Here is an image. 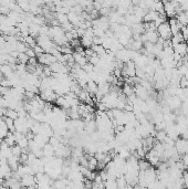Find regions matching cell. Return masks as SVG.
Here are the masks:
<instances>
[{
	"label": "cell",
	"mask_w": 188,
	"mask_h": 189,
	"mask_svg": "<svg viewBox=\"0 0 188 189\" xmlns=\"http://www.w3.org/2000/svg\"><path fill=\"white\" fill-rule=\"evenodd\" d=\"M157 33H158L159 38L163 39L164 41L172 39L173 34H172V31H170V27H169V23H168V21L162 23L157 28Z\"/></svg>",
	"instance_id": "cell-1"
},
{
	"label": "cell",
	"mask_w": 188,
	"mask_h": 189,
	"mask_svg": "<svg viewBox=\"0 0 188 189\" xmlns=\"http://www.w3.org/2000/svg\"><path fill=\"white\" fill-rule=\"evenodd\" d=\"M20 183H21V186L23 188H31V187L37 186V179H36V177L32 174H29V175L21 177Z\"/></svg>",
	"instance_id": "cell-2"
},
{
	"label": "cell",
	"mask_w": 188,
	"mask_h": 189,
	"mask_svg": "<svg viewBox=\"0 0 188 189\" xmlns=\"http://www.w3.org/2000/svg\"><path fill=\"white\" fill-rule=\"evenodd\" d=\"M173 49H174V52L182 55L183 58L188 54V47L186 44V42H183V43H179V44L173 47Z\"/></svg>",
	"instance_id": "cell-3"
},
{
	"label": "cell",
	"mask_w": 188,
	"mask_h": 189,
	"mask_svg": "<svg viewBox=\"0 0 188 189\" xmlns=\"http://www.w3.org/2000/svg\"><path fill=\"white\" fill-rule=\"evenodd\" d=\"M85 90L89 92V94L91 95V96H94V95L98 93V85L96 84V82L94 81H89L88 83H86V86H85Z\"/></svg>",
	"instance_id": "cell-4"
},
{
	"label": "cell",
	"mask_w": 188,
	"mask_h": 189,
	"mask_svg": "<svg viewBox=\"0 0 188 189\" xmlns=\"http://www.w3.org/2000/svg\"><path fill=\"white\" fill-rule=\"evenodd\" d=\"M122 94L124 95L125 97H127V99H128V97L132 96V95L134 94V87L125 83L124 85H123V87H122Z\"/></svg>",
	"instance_id": "cell-5"
},
{
	"label": "cell",
	"mask_w": 188,
	"mask_h": 189,
	"mask_svg": "<svg viewBox=\"0 0 188 189\" xmlns=\"http://www.w3.org/2000/svg\"><path fill=\"white\" fill-rule=\"evenodd\" d=\"M170 42H172V47H175V45L179 44V43H183V42H185V40H184V38H183V34H182V32L175 34V36H173L172 39H170Z\"/></svg>",
	"instance_id": "cell-6"
},
{
	"label": "cell",
	"mask_w": 188,
	"mask_h": 189,
	"mask_svg": "<svg viewBox=\"0 0 188 189\" xmlns=\"http://www.w3.org/2000/svg\"><path fill=\"white\" fill-rule=\"evenodd\" d=\"M155 141L158 143H164L165 139L167 138V133L165 131H159V132H156V135H155Z\"/></svg>",
	"instance_id": "cell-7"
},
{
	"label": "cell",
	"mask_w": 188,
	"mask_h": 189,
	"mask_svg": "<svg viewBox=\"0 0 188 189\" xmlns=\"http://www.w3.org/2000/svg\"><path fill=\"white\" fill-rule=\"evenodd\" d=\"M104 189H119L116 185V179H110V180L105 181Z\"/></svg>",
	"instance_id": "cell-8"
},
{
	"label": "cell",
	"mask_w": 188,
	"mask_h": 189,
	"mask_svg": "<svg viewBox=\"0 0 188 189\" xmlns=\"http://www.w3.org/2000/svg\"><path fill=\"white\" fill-rule=\"evenodd\" d=\"M11 153H12L13 156H16V157H20V156H21V154H22V149L16 144L15 146L11 147Z\"/></svg>",
	"instance_id": "cell-9"
},
{
	"label": "cell",
	"mask_w": 188,
	"mask_h": 189,
	"mask_svg": "<svg viewBox=\"0 0 188 189\" xmlns=\"http://www.w3.org/2000/svg\"><path fill=\"white\" fill-rule=\"evenodd\" d=\"M179 89H188V80L186 79L185 76L180 78L179 80Z\"/></svg>",
	"instance_id": "cell-10"
},
{
	"label": "cell",
	"mask_w": 188,
	"mask_h": 189,
	"mask_svg": "<svg viewBox=\"0 0 188 189\" xmlns=\"http://www.w3.org/2000/svg\"><path fill=\"white\" fill-rule=\"evenodd\" d=\"M26 54H27V57L29 59H32V58H37L36 57V53H35V51H33V49H31V48H28L27 49V51H26Z\"/></svg>",
	"instance_id": "cell-11"
}]
</instances>
